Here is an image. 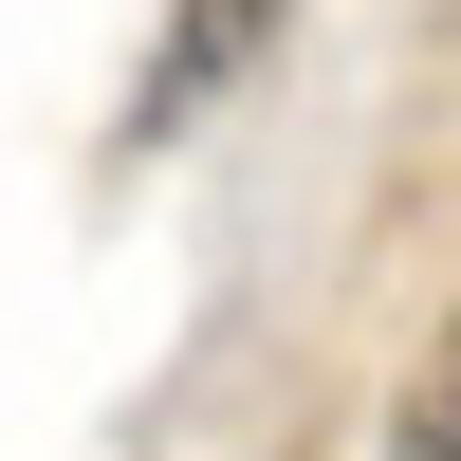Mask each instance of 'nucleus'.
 Returning <instances> with one entry per match:
<instances>
[{
	"instance_id": "f257e3e1",
	"label": "nucleus",
	"mask_w": 461,
	"mask_h": 461,
	"mask_svg": "<svg viewBox=\"0 0 461 461\" xmlns=\"http://www.w3.org/2000/svg\"><path fill=\"white\" fill-rule=\"evenodd\" d=\"M258 37H277V0H167V74H148V93H130V130L167 148L185 111H221V93H240V74H258Z\"/></svg>"
},
{
	"instance_id": "f03ea898",
	"label": "nucleus",
	"mask_w": 461,
	"mask_h": 461,
	"mask_svg": "<svg viewBox=\"0 0 461 461\" xmlns=\"http://www.w3.org/2000/svg\"><path fill=\"white\" fill-rule=\"evenodd\" d=\"M406 461H461V314L425 332V388H406V425H388Z\"/></svg>"
}]
</instances>
